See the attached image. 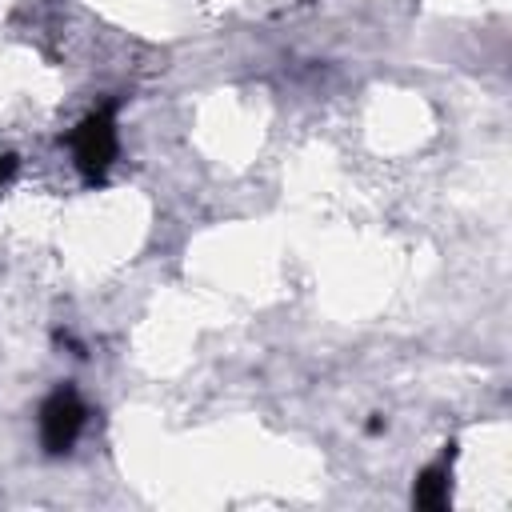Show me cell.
<instances>
[{
	"mask_svg": "<svg viewBox=\"0 0 512 512\" xmlns=\"http://www.w3.org/2000/svg\"><path fill=\"white\" fill-rule=\"evenodd\" d=\"M68 148H72V160H76V168H80V176H84L88 184L104 180L108 168H112V160H116V148H120V136H116V108L104 104V108L88 112V116L72 128Z\"/></svg>",
	"mask_w": 512,
	"mask_h": 512,
	"instance_id": "6da1fadb",
	"label": "cell"
},
{
	"mask_svg": "<svg viewBox=\"0 0 512 512\" xmlns=\"http://www.w3.org/2000/svg\"><path fill=\"white\" fill-rule=\"evenodd\" d=\"M84 416L88 412H84V404H80V396L72 388L52 392L44 400V408H40V440H44V448L48 452H68L76 444L80 428H84Z\"/></svg>",
	"mask_w": 512,
	"mask_h": 512,
	"instance_id": "7a4b0ae2",
	"label": "cell"
},
{
	"mask_svg": "<svg viewBox=\"0 0 512 512\" xmlns=\"http://www.w3.org/2000/svg\"><path fill=\"white\" fill-rule=\"evenodd\" d=\"M412 500H416V508H444L448 504V460L420 472V480L412 488Z\"/></svg>",
	"mask_w": 512,
	"mask_h": 512,
	"instance_id": "3957f363",
	"label": "cell"
},
{
	"mask_svg": "<svg viewBox=\"0 0 512 512\" xmlns=\"http://www.w3.org/2000/svg\"><path fill=\"white\" fill-rule=\"evenodd\" d=\"M12 168H16V164H12V156H0V184L12 176Z\"/></svg>",
	"mask_w": 512,
	"mask_h": 512,
	"instance_id": "277c9868",
	"label": "cell"
}]
</instances>
